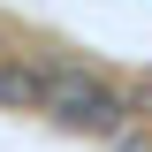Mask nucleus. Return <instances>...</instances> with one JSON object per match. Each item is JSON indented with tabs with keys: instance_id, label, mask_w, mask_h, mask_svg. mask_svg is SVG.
Listing matches in <instances>:
<instances>
[{
	"instance_id": "nucleus-1",
	"label": "nucleus",
	"mask_w": 152,
	"mask_h": 152,
	"mask_svg": "<svg viewBox=\"0 0 152 152\" xmlns=\"http://www.w3.org/2000/svg\"><path fill=\"white\" fill-rule=\"evenodd\" d=\"M38 107L53 114V122H69V129H122L129 99H122V84H114V76L84 69V61H46Z\"/></svg>"
},
{
	"instance_id": "nucleus-2",
	"label": "nucleus",
	"mask_w": 152,
	"mask_h": 152,
	"mask_svg": "<svg viewBox=\"0 0 152 152\" xmlns=\"http://www.w3.org/2000/svg\"><path fill=\"white\" fill-rule=\"evenodd\" d=\"M38 84H46L38 53H0V107H38Z\"/></svg>"
}]
</instances>
